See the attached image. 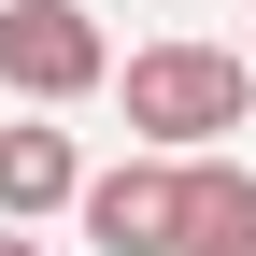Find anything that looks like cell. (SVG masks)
I'll use <instances>...</instances> for the list:
<instances>
[{"instance_id":"cell-1","label":"cell","mask_w":256,"mask_h":256,"mask_svg":"<svg viewBox=\"0 0 256 256\" xmlns=\"http://www.w3.org/2000/svg\"><path fill=\"white\" fill-rule=\"evenodd\" d=\"M114 100H128V142H156V156H200V142H228V128H256V72L228 43H128V72H100Z\"/></svg>"},{"instance_id":"cell-2","label":"cell","mask_w":256,"mask_h":256,"mask_svg":"<svg viewBox=\"0 0 256 256\" xmlns=\"http://www.w3.org/2000/svg\"><path fill=\"white\" fill-rule=\"evenodd\" d=\"M100 72H114V43H100L86 0H0V86H14L28 114L100 100Z\"/></svg>"},{"instance_id":"cell-3","label":"cell","mask_w":256,"mask_h":256,"mask_svg":"<svg viewBox=\"0 0 256 256\" xmlns=\"http://www.w3.org/2000/svg\"><path fill=\"white\" fill-rule=\"evenodd\" d=\"M72 214H86V242L100 256H171V228H185V156H114V171H86L72 185Z\"/></svg>"},{"instance_id":"cell-4","label":"cell","mask_w":256,"mask_h":256,"mask_svg":"<svg viewBox=\"0 0 256 256\" xmlns=\"http://www.w3.org/2000/svg\"><path fill=\"white\" fill-rule=\"evenodd\" d=\"M171 256H256V171H242L228 142L185 156V228H171Z\"/></svg>"},{"instance_id":"cell-5","label":"cell","mask_w":256,"mask_h":256,"mask_svg":"<svg viewBox=\"0 0 256 256\" xmlns=\"http://www.w3.org/2000/svg\"><path fill=\"white\" fill-rule=\"evenodd\" d=\"M72 185H86L72 128H0V214H14V228H43V214H72Z\"/></svg>"},{"instance_id":"cell-6","label":"cell","mask_w":256,"mask_h":256,"mask_svg":"<svg viewBox=\"0 0 256 256\" xmlns=\"http://www.w3.org/2000/svg\"><path fill=\"white\" fill-rule=\"evenodd\" d=\"M0 256H43V242H28V228H14V214H0Z\"/></svg>"}]
</instances>
